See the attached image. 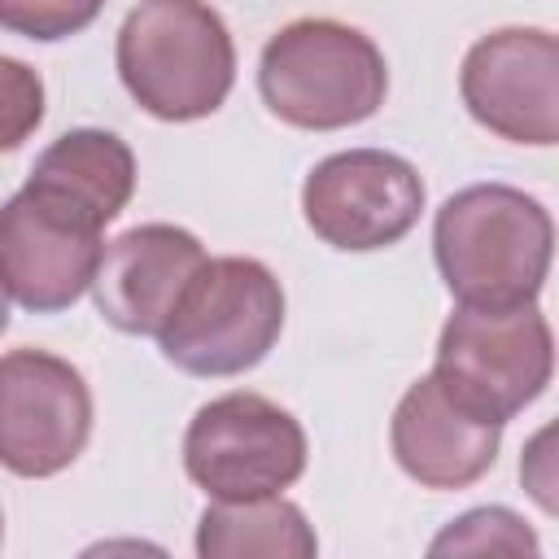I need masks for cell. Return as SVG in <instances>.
I'll return each instance as SVG.
<instances>
[{"mask_svg":"<svg viewBox=\"0 0 559 559\" xmlns=\"http://www.w3.org/2000/svg\"><path fill=\"white\" fill-rule=\"evenodd\" d=\"M555 253L550 210L511 183H472L432 218V258L459 306H533Z\"/></svg>","mask_w":559,"mask_h":559,"instance_id":"cell-1","label":"cell"},{"mask_svg":"<svg viewBox=\"0 0 559 559\" xmlns=\"http://www.w3.org/2000/svg\"><path fill=\"white\" fill-rule=\"evenodd\" d=\"M118 79L162 122L210 118L236 83V44L205 0H140L118 26Z\"/></svg>","mask_w":559,"mask_h":559,"instance_id":"cell-2","label":"cell"},{"mask_svg":"<svg viewBox=\"0 0 559 559\" xmlns=\"http://www.w3.org/2000/svg\"><path fill=\"white\" fill-rule=\"evenodd\" d=\"M266 109L301 131H341L367 122L389 92V66L371 35L336 17H297L280 26L258 61Z\"/></svg>","mask_w":559,"mask_h":559,"instance_id":"cell-3","label":"cell"},{"mask_svg":"<svg viewBox=\"0 0 559 559\" xmlns=\"http://www.w3.org/2000/svg\"><path fill=\"white\" fill-rule=\"evenodd\" d=\"M284 332V288L258 258H205L157 332L166 362L188 376H240Z\"/></svg>","mask_w":559,"mask_h":559,"instance_id":"cell-4","label":"cell"},{"mask_svg":"<svg viewBox=\"0 0 559 559\" xmlns=\"http://www.w3.org/2000/svg\"><path fill=\"white\" fill-rule=\"evenodd\" d=\"M555 371V336L537 306L480 310L459 306L441 336L432 376L472 415L507 424L533 406Z\"/></svg>","mask_w":559,"mask_h":559,"instance_id":"cell-5","label":"cell"},{"mask_svg":"<svg viewBox=\"0 0 559 559\" xmlns=\"http://www.w3.org/2000/svg\"><path fill=\"white\" fill-rule=\"evenodd\" d=\"M105 223L74 205L70 197L26 179L0 205V284L4 293L35 310L57 314L74 306L100 266Z\"/></svg>","mask_w":559,"mask_h":559,"instance_id":"cell-6","label":"cell"},{"mask_svg":"<svg viewBox=\"0 0 559 559\" xmlns=\"http://www.w3.org/2000/svg\"><path fill=\"white\" fill-rule=\"evenodd\" d=\"M183 472L218 502L280 493L306 472V432L262 393H223L192 415Z\"/></svg>","mask_w":559,"mask_h":559,"instance_id":"cell-7","label":"cell"},{"mask_svg":"<svg viewBox=\"0 0 559 559\" xmlns=\"http://www.w3.org/2000/svg\"><path fill=\"white\" fill-rule=\"evenodd\" d=\"M301 214L323 245L371 253L397 245L419 223L424 179L389 148H345L306 175Z\"/></svg>","mask_w":559,"mask_h":559,"instance_id":"cell-8","label":"cell"},{"mask_svg":"<svg viewBox=\"0 0 559 559\" xmlns=\"http://www.w3.org/2000/svg\"><path fill=\"white\" fill-rule=\"evenodd\" d=\"M92 437V389L83 371L48 349L0 358V467L26 480L66 472Z\"/></svg>","mask_w":559,"mask_h":559,"instance_id":"cell-9","label":"cell"},{"mask_svg":"<svg viewBox=\"0 0 559 559\" xmlns=\"http://www.w3.org/2000/svg\"><path fill=\"white\" fill-rule=\"evenodd\" d=\"M459 92L485 131L550 148L559 140V39L542 26L480 35L463 57Z\"/></svg>","mask_w":559,"mask_h":559,"instance_id":"cell-10","label":"cell"},{"mask_svg":"<svg viewBox=\"0 0 559 559\" xmlns=\"http://www.w3.org/2000/svg\"><path fill=\"white\" fill-rule=\"evenodd\" d=\"M205 245L175 223H140L114 236L92 275V297L105 323L127 336H157L201 271Z\"/></svg>","mask_w":559,"mask_h":559,"instance_id":"cell-11","label":"cell"},{"mask_svg":"<svg viewBox=\"0 0 559 559\" xmlns=\"http://www.w3.org/2000/svg\"><path fill=\"white\" fill-rule=\"evenodd\" d=\"M389 441L397 467L424 489H467L493 467L502 424L472 415L428 371L402 393L389 424Z\"/></svg>","mask_w":559,"mask_h":559,"instance_id":"cell-12","label":"cell"},{"mask_svg":"<svg viewBox=\"0 0 559 559\" xmlns=\"http://www.w3.org/2000/svg\"><path fill=\"white\" fill-rule=\"evenodd\" d=\"M35 183L70 197L74 205L92 210L105 227L127 210L135 192V153L127 148L122 135L100 131V127H79L57 135L31 170Z\"/></svg>","mask_w":559,"mask_h":559,"instance_id":"cell-13","label":"cell"},{"mask_svg":"<svg viewBox=\"0 0 559 559\" xmlns=\"http://www.w3.org/2000/svg\"><path fill=\"white\" fill-rule=\"evenodd\" d=\"M319 550L314 528L306 524L301 507L262 493L205 507L197 524V555L201 559H310Z\"/></svg>","mask_w":559,"mask_h":559,"instance_id":"cell-14","label":"cell"},{"mask_svg":"<svg viewBox=\"0 0 559 559\" xmlns=\"http://www.w3.org/2000/svg\"><path fill=\"white\" fill-rule=\"evenodd\" d=\"M432 555H537V537L533 528L507 511V507H476L459 520H450V528H441L428 546Z\"/></svg>","mask_w":559,"mask_h":559,"instance_id":"cell-15","label":"cell"},{"mask_svg":"<svg viewBox=\"0 0 559 559\" xmlns=\"http://www.w3.org/2000/svg\"><path fill=\"white\" fill-rule=\"evenodd\" d=\"M105 0H0V31L22 39H70L100 17Z\"/></svg>","mask_w":559,"mask_h":559,"instance_id":"cell-16","label":"cell"},{"mask_svg":"<svg viewBox=\"0 0 559 559\" xmlns=\"http://www.w3.org/2000/svg\"><path fill=\"white\" fill-rule=\"evenodd\" d=\"M44 122V79L17 57H0V153H13Z\"/></svg>","mask_w":559,"mask_h":559,"instance_id":"cell-17","label":"cell"},{"mask_svg":"<svg viewBox=\"0 0 559 559\" xmlns=\"http://www.w3.org/2000/svg\"><path fill=\"white\" fill-rule=\"evenodd\" d=\"M4 328H9V293L0 284V336H4Z\"/></svg>","mask_w":559,"mask_h":559,"instance_id":"cell-18","label":"cell"},{"mask_svg":"<svg viewBox=\"0 0 559 559\" xmlns=\"http://www.w3.org/2000/svg\"><path fill=\"white\" fill-rule=\"evenodd\" d=\"M0 537H4V515H0Z\"/></svg>","mask_w":559,"mask_h":559,"instance_id":"cell-19","label":"cell"}]
</instances>
